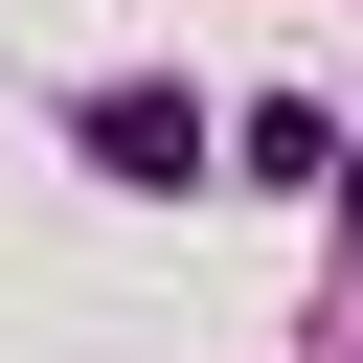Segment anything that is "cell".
<instances>
[{"label":"cell","instance_id":"obj_1","mask_svg":"<svg viewBox=\"0 0 363 363\" xmlns=\"http://www.w3.org/2000/svg\"><path fill=\"white\" fill-rule=\"evenodd\" d=\"M91 159H113V182H204V113H182V91H91Z\"/></svg>","mask_w":363,"mask_h":363}]
</instances>
